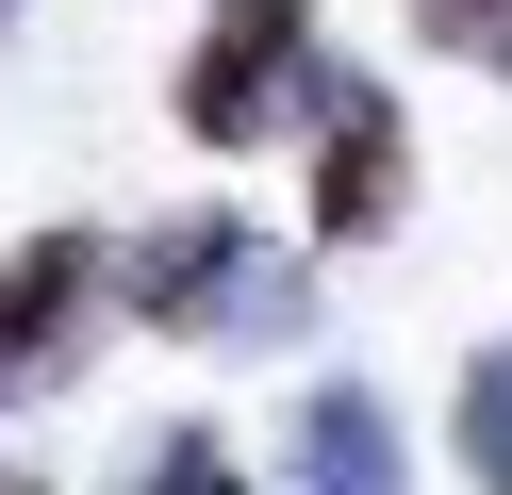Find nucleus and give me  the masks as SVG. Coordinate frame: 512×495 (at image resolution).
<instances>
[{
	"label": "nucleus",
	"instance_id": "1",
	"mask_svg": "<svg viewBox=\"0 0 512 495\" xmlns=\"http://www.w3.org/2000/svg\"><path fill=\"white\" fill-rule=\"evenodd\" d=\"M116 314L166 330V347H298L314 330V248H281L248 215H166V231L116 248Z\"/></svg>",
	"mask_w": 512,
	"mask_h": 495
},
{
	"label": "nucleus",
	"instance_id": "2",
	"mask_svg": "<svg viewBox=\"0 0 512 495\" xmlns=\"http://www.w3.org/2000/svg\"><path fill=\"white\" fill-rule=\"evenodd\" d=\"M182 132L199 149H281V132H314V99H331V33H314V0H215L199 33H182Z\"/></svg>",
	"mask_w": 512,
	"mask_h": 495
},
{
	"label": "nucleus",
	"instance_id": "3",
	"mask_svg": "<svg viewBox=\"0 0 512 495\" xmlns=\"http://www.w3.org/2000/svg\"><path fill=\"white\" fill-rule=\"evenodd\" d=\"M100 314H116V248L100 231H17L0 248V413H34L100 363Z\"/></svg>",
	"mask_w": 512,
	"mask_h": 495
},
{
	"label": "nucleus",
	"instance_id": "4",
	"mask_svg": "<svg viewBox=\"0 0 512 495\" xmlns=\"http://www.w3.org/2000/svg\"><path fill=\"white\" fill-rule=\"evenodd\" d=\"M314 248H364V231H397V198H413V132H397V99L364 83V66H331V99H314Z\"/></svg>",
	"mask_w": 512,
	"mask_h": 495
},
{
	"label": "nucleus",
	"instance_id": "5",
	"mask_svg": "<svg viewBox=\"0 0 512 495\" xmlns=\"http://www.w3.org/2000/svg\"><path fill=\"white\" fill-rule=\"evenodd\" d=\"M265 495H413V446H397V413H380L364 380H298Z\"/></svg>",
	"mask_w": 512,
	"mask_h": 495
},
{
	"label": "nucleus",
	"instance_id": "6",
	"mask_svg": "<svg viewBox=\"0 0 512 495\" xmlns=\"http://www.w3.org/2000/svg\"><path fill=\"white\" fill-rule=\"evenodd\" d=\"M446 446H463V479H479V495H512V330L463 363V396H446Z\"/></svg>",
	"mask_w": 512,
	"mask_h": 495
},
{
	"label": "nucleus",
	"instance_id": "7",
	"mask_svg": "<svg viewBox=\"0 0 512 495\" xmlns=\"http://www.w3.org/2000/svg\"><path fill=\"white\" fill-rule=\"evenodd\" d=\"M133 495H248V462H232V429L182 413V429H149V479H133Z\"/></svg>",
	"mask_w": 512,
	"mask_h": 495
},
{
	"label": "nucleus",
	"instance_id": "8",
	"mask_svg": "<svg viewBox=\"0 0 512 495\" xmlns=\"http://www.w3.org/2000/svg\"><path fill=\"white\" fill-rule=\"evenodd\" d=\"M413 33L446 66H479V83H512V0H413Z\"/></svg>",
	"mask_w": 512,
	"mask_h": 495
},
{
	"label": "nucleus",
	"instance_id": "9",
	"mask_svg": "<svg viewBox=\"0 0 512 495\" xmlns=\"http://www.w3.org/2000/svg\"><path fill=\"white\" fill-rule=\"evenodd\" d=\"M0 495H50V479H34V462H0Z\"/></svg>",
	"mask_w": 512,
	"mask_h": 495
},
{
	"label": "nucleus",
	"instance_id": "10",
	"mask_svg": "<svg viewBox=\"0 0 512 495\" xmlns=\"http://www.w3.org/2000/svg\"><path fill=\"white\" fill-rule=\"evenodd\" d=\"M0 17H17V0H0Z\"/></svg>",
	"mask_w": 512,
	"mask_h": 495
}]
</instances>
